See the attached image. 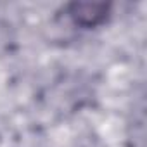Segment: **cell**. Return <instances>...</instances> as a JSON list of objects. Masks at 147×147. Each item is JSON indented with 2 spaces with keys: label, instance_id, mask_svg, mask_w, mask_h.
I'll list each match as a JSON object with an SVG mask.
<instances>
[{
  "label": "cell",
  "instance_id": "obj_1",
  "mask_svg": "<svg viewBox=\"0 0 147 147\" xmlns=\"http://www.w3.org/2000/svg\"><path fill=\"white\" fill-rule=\"evenodd\" d=\"M111 5L106 2H73L69 5V16L80 26L94 28L102 24L109 16Z\"/></svg>",
  "mask_w": 147,
  "mask_h": 147
}]
</instances>
